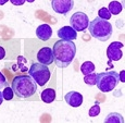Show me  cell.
Returning <instances> with one entry per match:
<instances>
[{"label": "cell", "instance_id": "obj_1", "mask_svg": "<svg viewBox=\"0 0 125 123\" xmlns=\"http://www.w3.org/2000/svg\"><path fill=\"white\" fill-rule=\"evenodd\" d=\"M53 57L57 67H66L72 63L76 55V46L73 40H63L60 39L54 43L53 48Z\"/></svg>", "mask_w": 125, "mask_h": 123}, {"label": "cell", "instance_id": "obj_2", "mask_svg": "<svg viewBox=\"0 0 125 123\" xmlns=\"http://www.w3.org/2000/svg\"><path fill=\"white\" fill-rule=\"evenodd\" d=\"M12 90L14 95L19 98H30L33 95H35L37 90V83L34 81V78L28 75H18L12 79L11 84Z\"/></svg>", "mask_w": 125, "mask_h": 123}, {"label": "cell", "instance_id": "obj_3", "mask_svg": "<svg viewBox=\"0 0 125 123\" xmlns=\"http://www.w3.org/2000/svg\"><path fill=\"white\" fill-rule=\"evenodd\" d=\"M87 28L90 35L100 42H107L108 39H110L112 32H113L111 23L108 20H103L99 16L89 22V25Z\"/></svg>", "mask_w": 125, "mask_h": 123}, {"label": "cell", "instance_id": "obj_4", "mask_svg": "<svg viewBox=\"0 0 125 123\" xmlns=\"http://www.w3.org/2000/svg\"><path fill=\"white\" fill-rule=\"evenodd\" d=\"M119 83V73L116 71H105L97 74L96 76V85L103 93L113 90Z\"/></svg>", "mask_w": 125, "mask_h": 123}, {"label": "cell", "instance_id": "obj_5", "mask_svg": "<svg viewBox=\"0 0 125 123\" xmlns=\"http://www.w3.org/2000/svg\"><path fill=\"white\" fill-rule=\"evenodd\" d=\"M28 74L34 78V81L39 86H45L49 82L50 76H51V73H50V70L48 69V67L42 63H39V62L33 63L31 66L30 70H28Z\"/></svg>", "mask_w": 125, "mask_h": 123}, {"label": "cell", "instance_id": "obj_6", "mask_svg": "<svg viewBox=\"0 0 125 123\" xmlns=\"http://www.w3.org/2000/svg\"><path fill=\"white\" fill-rule=\"evenodd\" d=\"M70 25L76 32H83L89 25V19H88L87 14L84 12H75L70 18Z\"/></svg>", "mask_w": 125, "mask_h": 123}, {"label": "cell", "instance_id": "obj_7", "mask_svg": "<svg viewBox=\"0 0 125 123\" xmlns=\"http://www.w3.org/2000/svg\"><path fill=\"white\" fill-rule=\"evenodd\" d=\"M51 7L56 13L68 14L74 7V0H51Z\"/></svg>", "mask_w": 125, "mask_h": 123}, {"label": "cell", "instance_id": "obj_8", "mask_svg": "<svg viewBox=\"0 0 125 123\" xmlns=\"http://www.w3.org/2000/svg\"><path fill=\"white\" fill-rule=\"evenodd\" d=\"M124 47V44L121 42H113L110 44L107 48V57L110 61H119L123 57L122 48Z\"/></svg>", "mask_w": 125, "mask_h": 123}, {"label": "cell", "instance_id": "obj_9", "mask_svg": "<svg viewBox=\"0 0 125 123\" xmlns=\"http://www.w3.org/2000/svg\"><path fill=\"white\" fill-rule=\"evenodd\" d=\"M37 61L45 66H50L54 62L53 51L50 47H44L37 52Z\"/></svg>", "mask_w": 125, "mask_h": 123}, {"label": "cell", "instance_id": "obj_10", "mask_svg": "<svg viewBox=\"0 0 125 123\" xmlns=\"http://www.w3.org/2000/svg\"><path fill=\"white\" fill-rule=\"evenodd\" d=\"M64 99H65L68 105L74 108L80 107L82 103H83V96H82V94L77 93V91H69L64 96Z\"/></svg>", "mask_w": 125, "mask_h": 123}, {"label": "cell", "instance_id": "obj_11", "mask_svg": "<svg viewBox=\"0 0 125 123\" xmlns=\"http://www.w3.org/2000/svg\"><path fill=\"white\" fill-rule=\"evenodd\" d=\"M58 36L63 40H74L77 38V32L72 26H63L58 31Z\"/></svg>", "mask_w": 125, "mask_h": 123}, {"label": "cell", "instance_id": "obj_12", "mask_svg": "<svg viewBox=\"0 0 125 123\" xmlns=\"http://www.w3.org/2000/svg\"><path fill=\"white\" fill-rule=\"evenodd\" d=\"M36 36L39 38L40 40H46L50 39L52 36V28L49 24H42L36 28Z\"/></svg>", "mask_w": 125, "mask_h": 123}, {"label": "cell", "instance_id": "obj_13", "mask_svg": "<svg viewBox=\"0 0 125 123\" xmlns=\"http://www.w3.org/2000/svg\"><path fill=\"white\" fill-rule=\"evenodd\" d=\"M40 98L46 103H51L56 99V90L52 88H46L40 94Z\"/></svg>", "mask_w": 125, "mask_h": 123}, {"label": "cell", "instance_id": "obj_14", "mask_svg": "<svg viewBox=\"0 0 125 123\" xmlns=\"http://www.w3.org/2000/svg\"><path fill=\"white\" fill-rule=\"evenodd\" d=\"M104 122L105 123H123L124 118L122 117L120 113L112 112L107 115V118L104 119Z\"/></svg>", "mask_w": 125, "mask_h": 123}, {"label": "cell", "instance_id": "obj_15", "mask_svg": "<svg viewBox=\"0 0 125 123\" xmlns=\"http://www.w3.org/2000/svg\"><path fill=\"white\" fill-rule=\"evenodd\" d=\"M108 9H109L111 14L117 15V14H120L122 12V10H123V6H122V3H120L119 1H111L109 3Z\"/></svg>", "mask_w": 125, "mask_h": 123}, {"label": "cell", "instance_id": "obj_16", "mask_svg": "<svg viewBox=\"0 0 125 123\" xmlns=\"http://www.w3.org/2000/svg\"><path fill=\"white\" fill-rule=\"evenodd\" d=\"M95 64L93 63L91 61H86L84 62L83 64L81 66V72L84 74V75H87V74L94 73L95 72Z\"/></svg>", "mask_w": 125, "mask_h": 123}, {"label": "cell", "instance_id": "obj_17", "mask_svg": "<svg viewBox=\"0 0 125 123\" xmlns=\"http://www.w3.org/2000/svg\"><path fill=\"white\" fill-rule=\"evenodd\" d=\"M2 95H3V99H6V100H11V99H13L14 93H13V90H12V87L6 86V87L3 88Z\"/></svg>", "mask_w": 125, "mask_h": 123}, {"label": "cell", "instance_id": "obj_18", "mask_svg": "<svg viewBox=\"0 0 125 123\" xmlns=\"http://www.w3.org/2000/svg\"><path fill=\"white\" fill-rule=\"evenodd\" d=\"M96 76H97V74H95V73L87 74V75L84 76V82L87 85H90V86L96 85Z\"/></svg>", "mask_w": 125, "mask_h": 123}, {"label": "cell", "instance_id": "obj_19", "mask_svg": "<svg viewBox=\"0 0 125 123\" xmlns=\"http://www.w3.org/2000/svg\"><path fill=\"white\" fill-rule=\"evenodd\" d=\"M98 16L103 19V20H109V19H111V13H110L109 9L103 7V8L99 9V11H98Z\"/></svg>", "mask_w": 125, "mask_h": 123}, {"label": "cell", "instance_id": "obj_20", "mask_svg": "<svg viewBox=\"0 0 125 123\" xmlns=\"http://www.w3.org/2000/svg\"><path fill=\"white\" fill-rule=\"evenodd\" d=\"M100 113V106L98 102H96L95 105L93 106V107L89 109V111H88V114H89V117H97L98 114Z\"/></svg>", "mask_w": 125, "mask_h": 123}, {"label": "cell", "instance_id": "obj_21", "mask_svg": "<svg viewBox=\"0 0 125 123\" xmlns=\"http://www.w3.org/2000/svg\"><path fill=\"white\" fill-rule=\"evenodd\" d=\"M6 86H8V82H7V78L3 74L0 72V90H2Z\"/></svg>", "mask_w": 125, "mask_h": 123}, {"label": "cell", "instance_id": "obj_22", "mask_svg": "<svg viewBox=\"0 0 125 123\" xmlns=\"http://www.w3.org/2000/svg\"><path fill=\"white\" fill-rule=\"evenodd\" d=\"M10 2L14 6H22V4H24L25 0H10Z\"/></svg>", "mask_w": 125, "mask_h": 123}, {"label": "cell", "instance_id": "obj_23", "mask_svg": "<svg viewBox=\"0 0 125 123\" xmlns=\"http://www.w3.org/2000/svg\"><path fill=\"white\" fill-rule=\"evenodd\" d=\"M4 57H6V50H4L3 47L0 46V60H2Z\"/></svg>", "mask_w": 125, "mask_h": 123}, {"label": "cell", "instance_id": "obj_24", "mask_svg": "<svg viewBox=\"0 0 125 123\" xmlns=\"http://www.w3.org/2000/svg\"><path fill=\"white\" fill-rule=\"evenodd\" d=\"M124 74H125V71L124 70H122V72L119 74V81H121L122 83H124L125 82V78H124Z\"/></svg>", "mask_w": 125, "mask_h": 123}, {"label": "cell", "instance_id": "obj_25", "mask_svg": "<svg viewBox=\"0 0 125 123\" xmlns=\"http://www.w3.org/2000/svg\"><path fill=\"white\" fill-rule=\"evenodd\" d=\"M2 101H3V95H2V91L0 90V105H2Z\"/></svg>", "mask_w": 125, "mask_h": 123}, {"label": "cell", "instance_id": "obj_26", "mask_svg": "<svg viewBox=\"0 0 125 123\" xmlns=\"http://www.w3.org/2000/svg\"><path fill=\"white\" fill-rule=\"evenodd\" d=\"M8 1H9V0H0V6H3V4H6Z\"/></svg>", "mask_w": 125, "mask_h": 123}, {"label": "cell", "instance_id": "obj_27", "mask_svg": "<svg viewBox=\"0 0 125 123\" xmlns=\"http://www.w3.org/2000/svg\"><path fill=\"white\" fill-rule=\"evenodd\" d=\"M25 1H27V2H30V3H32V2H34L35 0H25Z\"/></svg>", "mask_w": 125, "mask_h": 123}]
</instances>
